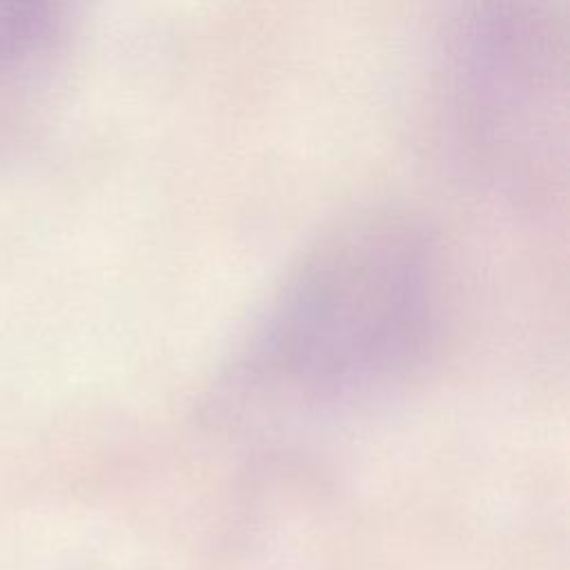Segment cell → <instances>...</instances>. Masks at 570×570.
<instances>
[{
	"label": "cell",
	"mask_w": 570,
	"mask_h": 570,
	"mask_svg": "<svg viewBox=\"0 0 570 570\" xmlns=\"http://www.w3.org/2000/svg\"><path fill=\"white\" fill-rule=\"evenodd\" d=\"M434 314L423 229L396 212L354 214L287 272L223 372L214 410L258 428L352 419L401 390Z\"/></svg>",
	"instance_id": "cell-1"
},
{
	"label": "cell",
	"mask_w": 570,
	"mask_h": 570,
	"mask_svg": "<svg viewBox=\"0 0 570 570\" xmlns=\"http://www.w3.org/2000/svg\"><path fill=\"white\" fill-rule=\"evenodd\" d=\"M454 94L479 140L548 147L566 87L563 29L546 7L501 4L461 22L454 45Z\"/></svg>",
	"instance_id": "cell-2"
}]
</instances>
